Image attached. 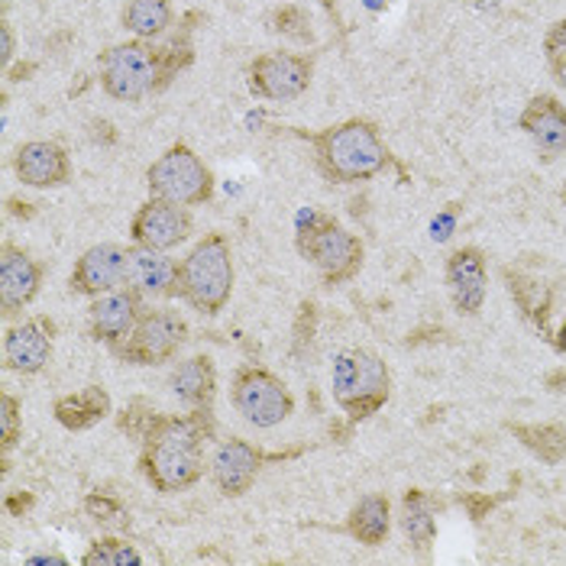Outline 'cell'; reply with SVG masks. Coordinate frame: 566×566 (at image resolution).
<instances>
[{
  "label": "cell",
  "instance_id": "obj_22",
  "mask_svg": "<svg viewBox=\"0 0 566 566\" xmlns=\"http://www.w3.org/2000/svg\"><path fill=\"white\" fill-rule=\"evenodd\" d=\"M505 285H509V295H512L515 307L522 311L524 321H527L541 337H551V340H554V334H551L554 289H551L544 279H537V275H531V272H524V269H515V265L505 269Z\"/></svg>",
  "mask_w": 566,
  "mask_h": 566
},
{
  "label": "cell",
  "instance_id": "obj_17",
  "mask_svg": "<svg viewBox=\"0 0 566 566\" xmlns=\"http://www.w3.org/2000/svg\"><path fill=\"white\" fill-rule=\"evenodd\" d=\"M447 292L457 314L476 317L489 295V260L480 247H457L443 265Z\"/></svg>",
  "mask_w": 566,
  "mask_h": 566
},
{
  "label": "cell",
  "instance_id": "obj_3",
  "mask_svg": "<svg viewBox=\"0 0 566 566\" xmlns=\"http://www.w3.org/2000/svg\"><path fill=\"white\" fill-rule=\"evenodd\" d=\"M307 139L314 169L331 185H359L373 181L392 166V153L382 139V130L369 117H347L321 130H298Z\"/></svg>",
  "mask_w": 566,
  "mask_h": 566
},
{
  "label": "cell",
  "instance_id": "obj_7",
  "mask_svg": "<svg viewBox=\"0 0 566 566\" xmlns=\"http://www.w3.org/2000/svg\"><path fill=\"white\" fill-rule=\"evenodd\" d=\"M146 191L149 198H166L185 208H205L214 201L218 178L188 143H172L159 159L146 166Z\"/></svg>",
  "mask_w": 566,
  "mask_h": 566
},
{
  "label": "cell",
  "instance_id": "obj_26",
  "mask_svg": "<svg viewBox=\"0 0 566 566\" xmlns=\"http://www.w3.org/2000/svg\"><path fill=\"white\" fill-rule=\"evenodd\" d=\"M120 23L136 40H166L175 27L172 0H127Z\"/></svg>",
  "mask_w": 566,
  "mask_h": 566
},
{
  "label": "cell",
  "instance_id": "obj_6",
  "mask_svg": "<svg viewBox=\"0 0 566 566\" xmlns=\"http://www.w3.org/2000/svg\"><path fill=\"white\" fill-rule=\"evenodd\" d=\"M331 392L349 424L369 421L392 398V369L369 347L340 349L331 369Z\"/></svg>",
  "mask_w": 566,
  "mask_h": 566
},
{
  "label": "cell",
  "instance_id": "obj_29",
  "mask_svg": "<svg viewBox=\"0 0 566 566\" xmlns=\"http://www.w3.org/2000/svg\"><path fill=\"white\" fill-rule=\"evenodd\" d=\"M269 30L289 43L307 45L314 43V23H311V13H307L302 3H279L272 13H269Z\"/></svg>",
  "mask_w": 566,
  "mask_h": 566
},
{
  "label": "cell",
  "instance_id": "obj_13",
  "mask_svg": "<svg viewBox=\"0 0 566 566\" xmlns=\"http://www.w3.org/2000/svg\"><path fill=\"white\" fill-rule=\"evenodd\" d=\"M45 262L36 260L30 250L17 247L13 240L0 243V314L7 321L20 317L43 292Z\"/></svg>",
  "mask_w": 566,
  "mask_h": 566
},
{
  "label": "cell",
  "instance_id": "obj_20",
  "mask_svg": "<svg viewBox=\"0 0 566 566\" xmlns=\"http://www.w3.org/2000/svg\"><path fill=\"white\" fill-rule=\"evenodd\" d=\"M178 265L181 260H172L169 253L130 243L127 285H133L143 298H163V302L178 298Z\"/></svg>",
  "mask_w": 566,
  "mask_h": 566
},
{
  "label": "cell",
  "instance_id": "obj_18",
  "mask_svg": "<svg viewBox=\"0 0 566 566\" xmlns=\"http://www.w3.org/2000/svg\"><path fill=\"white\" fill-rule=\"evenodd\" d=\"M518 130L534 143L544 163L566 156V104L557 94H534L518 114Z\"/></svg>",
  "mask_w": 566,
  "mask_h": 566
},
{
  "label": "cell",
  "instance_id": "obj_23",
  "mask_svg": "<svg viewBox=\"0 0 566 566\" xmlns=\"http://www.w3.org/2000/svg\"><path fill=\"white\" fill-rule=\"evenodd\" d=\"M111 415H114V401H111V392L104 386H85L78 392L59 395L52 401V418L65 431H72V434H82V431L97 428Z\"/></svg>",
  "mask_w": 566,
  "mask_h": 566
},
{
  "label": "cell",
  "instance_id": "obj_14",
  "mask_svg": "<svg viewBox=\"0 0 566 566\" xmlns=\"http://www.w3.org/2000/svg\"><path fill=\"white\" fill-rule=\"evenodd\" d=\"M127 272H130V247H120V243L87 247L69 272V292L78 298L107 295L127 285Z\"/></svg>",
  "mask_w": 566,
  "mask_h": 566
},
{
  "label": "cell",
  "instance_id": "obj_28",
  "mask_svg": "<svg viewBox=\"0 0 566 566\" xmlns=\"http://www.w3.org/2000/svg\"><path fill=\"white\" fill-rule=\"evenodd\" d=\"M82 566H143V554L136 551V544H130L127 537L107 534V537H94L87 544V551L82 554Z\"/></svg>",
  "mask_w": 566,
  "mask_h": 566
},
{
  "label": "cell",
  "instance_id": "obj_9",
  "mask_svg": "<svg viewBox=\"0 0 566 566\" xmlns=\"http://www.w3.org/2000/svg\"><path fill=\"white\" fill-rule=\"evenodd\" d=\"M191 340L188 321L175 307H143L133 334L111 356L124 366H166Z\"/></svg>",
  "mask_w": 566,
  "mask_h": 566
},
{
  "label": "cell",
  "instance_id": "obj_16",
  "mask_svg": "<svg viewBox=\"0 0 566 566\" xmlns=\"http://www.w3.org/2000/svg\"><path fill=\"white\" fill-rule=\"evenodd\" d=\"M55 353V321L27 317L3 331V366L17 376H40Z\"/></svg>",
  "mask_w": 566,
  "mask_h": 566
},
{
  "label": "cell",
  "instance_id": "obj_8",
  "mask_svg": "<svg viewBox=\"0 0 566 566\" xmlns=\"http://www.w3.org/2000/svg\"><path fill=\"white\" fill-rule=\"evenodd\" d=\"M230 405L253 428H279L295 415V395L289 382L260 363H240L230 379Z\"/></svg>",
  "mask_w": 566,
  "mask_h": 566
},
{
  "label": "cell",
  "instance_id": "obj_2",
  "mask_svg": "<svg viewBox=\"0 0 566 566\" xmlns=\"http://www.w3.org/2000/svg\"><path fill=\"white\" fill-rule=\"evenodd\" d=\"M191 17L178 27V33L166 40H127V43L107 45L97 55V82L111 101L139 104L146 97H156L175 85L181 72L195 65V43L188 27Z\"/></svg>",
  "mask_w": 566,
  "mask_h": 566
},
{
  "label": "cell",
  "instance_id": "obj_30",
  "mask_svg": "<svg viewBox=\"0 0 566 566\" xmlns=\"http://www.w3.org/2000/svg\"><path fill=\"white\" fill-rule=\"evenodd\" d=\"M23 440V398L13 392L0 395V453L7 457Z\"/></svg>",
  "mask_w": 566,
  "mask_h": 566
},
{
  "label": "cell",
  "instance_id": "obj_38",
  "mask_svg": "<svg viewBox=\"0 0 566 566\" xmlns=\"http://www.w3.org/2000/svg\"><path fill=\"white\" fill-rule=\"evenodd\" d=\"M544 386L551 389V392H564L566 389V366H560V369H554L547 379H544Z\"/></svg>",
  "mask_w": 566,
  "mask_h": 566
},
{
  "label": "cell",
  "instance_id": "obj_34",
  "mask_svg": "<svg viewBox=\"0 0 566 566\" xmlns=\"http://www.w3.org/2000/svg\"><path fill=\"white\" fill-rule=\"evenodd\" d=\"M314 334H317V305L314 302H302L298 307V317H295V356H305L311 344H314Z\"/></svg>",
  "mask_w": 566,
  "mask_h": 566
},
{
  "label": "cell",
  "instance_id": "obj_31",
  "mask_svg": "<svg viewBox=\"0 0 566 566\" xmlns=\"http://www.w3.org/2000/svg\"><path fill=\"white\" fill-rule=\"evenodd\" d=\"M544 59H547L551 78L566 94V17L564 20H554L547 27V33H544Z\"/></svg>",
  "mask_w": 566,
  "mask_h": 566
},
{
  "label": "cell",
  "instance_id": "obj_11",
  "mask_svg": "<svg viewBox=\"0 0 566 566\" xmlns=\"http://www.w3.org/2000/svg\"><path fill=\"white\" fill-rule=\"evenodd\" d=\"M195 233V214L185 205H175L166 198H146L130 218V243L172 253L181 243H188Z\"/></svg>",
  "mask_w": 566,
  "mask_h": 566
},
{
  "label": "cell",
  "instance_id": "obj_15",
  "mask_svg": "<svg viewBox=\"0 0 566 566\" xmlns=\"http://www.w3.org/2000/svg\"><path fill=\"white\" fill-rule=\"evenodd\" d=\"M146 307V298L133 289V285H120L107 295L91 298L87 305V337L94 344L107 349H117L133 334L139 314Z\"/></svg>",
  "mask_w": 566,
  "mask_h": 566
},
{
  "label": "cell",
  "instance_id": "obj_40",
  "mask_svg": "<svg viewBox=\"0 0 566 566\" xmlns=\"http://www.w3.org/2000/svg\"><path fill=\"white\" fill-rule=\"evenodd\" d=\"M554 349H557L560 356H566V321L560 324V331L554 334Z\"/></svg>",
  "mask_w": 566,
  "mask_h": 566
},
{
  "label": "cell",
  "instance_id": "obj_35",
  "mask_svg": "<svg viewBox=\"0 0 566 566\" xmlns=\"http://www.w3.org/2000/svg\"><path fill=\"white\" fill-rule=\"evenodd\" d=\"M505 495H489V492H460V505L467 509V515H470V522H485L489 518V512L502 502Z\"/></svg>",
  "mask_w": 566,
  "mask_h": 566
},
{
  "label": "cell",
  "instance_id": "obj_19",
  "mask_svg": "<svg viewBox=\"0 0 566 566\" xmlns=\"http://www.w3.org/2000/svg\"><path fill=\"white\" fill-rule=\"evenodd\" d=\"M13 172L27 188H65L72 181V156L55 139H30L13 153Z\"/></svg>",
  "mask_w": 566,
  "mask_h": 566
},
{
  "label": "cell",
  "instance_id": "obj_33",
  "mask_svg": "<svg viewBox=\"0 0 566 566\" xmlns=\"http://www.w3.org/2000/svg\"><path fill=\"white\" fill-rule=\"evenodd\" d=\"M153 415H156V408H153L146 398H130V401H127V408L117 415V431H120V434H127L130 440H139V437L146 434V428H149Z\"/></svg>",
  "mask_w": 566,
  "mask_h": 566
},
{
  "label": "cell",
  "instance_id": "obj_32",
  "mask_svg": "<svg viewBox=\"0 0 566 566\" xmlns=\"http://www.w3.org/2000/svg\"><path fill=\"white\" fill-rule=\"evenodd\" d=\"M82 509H85L87 518L97 524L127 522V509H124V502H120L117 495H111V492H87L85 502H82Z\"/></svg>",
  "mask_w": 566,
  "mask_h": 566
},
{
  "label": "cell",
  "instance_id": "obj_1",
  "mask_svg": "<svg viewBox=\"0 0 566 566\" xmlns=\"http://www.w3.org/2000/svg\"><path fill=\"white\" fill-rule=\"evenodd\" d=\"M218 437L214 408H188L185 415L156 411L139 437V476L159 495H178L205 480V447Z\"/></svg>",
  "mask_w": 566,
  "mask_h": 566
},
{
  "label": "cell",
  "instance_id": "obj_24",
  "mask_svg": "<svg viewBox=\"0 0 566 566\" xmlns=\"http://www.w3.org/2000/svg\"><path fill=\"white\" fill-rule=\"evenodd\" d=\"M172 395L188 408H214L218 398V366L208 353L181 359L169 376Z\"/></svg>",
  "mask_w": 566,
  "mask_h": 566
},
{
  "label": "cell",
  "instance_id": "obj_10",
  "mask_svg": "<svg viewBox=\"0 0 566 566\" xmlns=\"http://www.w3.org/2000/svg\"><path fill=\"white\" fill-rule=\"evenodd\" d=\"M314 82V55L305 52H262L247 65V91L256 101L289 104L307 94Z\"/></svg>",
  "mask_w": 566,
  "mask_h": 566
},
{
  "label": "cell",
  "instance_id": "obj_21",
  "mask_svg": "<svg viewBox=\"0 0 566 566\" xmlns=\"http://www.w3.org/2000/svg\"><path fill=\"white\" fill-rule=\"evenodd\" d=\"M437 512H440V502L437 495H431L428 489H408L401 495V505H398V527L405 534V541L411 544V551L428 560L431 557V547L437 541Z\"/></svg>",
  "mask_w": 566,
  "mask_h": 566
},
{
  "label": "cell",
  "instance_id": "obj_25",
  "mask_svg": "<svg viewBox=\"0 0 566 566\" xmlns=\"http://www.w3.org/2000/svg\"><path fill=\"white\" fill-rule=\"evenodd\" d=\"M344 531L363 547H382L392 534V499L386 492H369L353 502Z\"/></svg>",
  "mask_w": 566,
  "mask_h": 566
},
{
  "label": "cell",
  "instance_id": "obj_36",
  "mask_svg": "<svg viewBox=\"0 0 566 566\" xmlns=\"http://www.w3.org/2000/svg\"><path fill=\"white\" fill-rule=\"evenodd\" d=\"M33 505H36V495L33 492H23V489L20 492H10L7 502H3V509H7L10 518H23Z\"/></svg>",
  "mask_w": 566,
  "mask_h": 566
},
{
  "label": "cell",
  "instance_id": "obj_4",
  "mask_svg": "<svg viewBox=\"0 0 566 566\" xmlns=\"http://www.w3.org/2000/svg\"><path fill=\"white\" fill-rule=\"evenodd\" d=\"M295 250L305 262L317 269L324 289H340L353 282L366 262V247L356 233L334 214L307 208L295 223Z\"/></svg>",
  "mask_w": 566,
  "mask_h": 566
},
{
  "label": "cell",
  "instance_id": "obj_12",
  "mask_svg": "<svg viewBox=\"0 0 566 566\" xmlns=\"http://www.w3.org/2000/svg\"><path fill=\"white\" fill-rule=\"evenodd\" d=\"M272 460H285V453H262L256 443L243 437H227L214 447L208 473L223 499H243L260 480L262 467Z\"/></svg>",
  "mask_w": 566,
  "mask_h": 566
},
{
  "label": "cell",
  "instance_id": "obj_39",
  "mask_svg": "<svg viewBox=\"0 0 566 566\" xmlns=\"http://www.w3.org/2000/svg\"><path fill=\"white\" fill-rule=\"evenodd\" d=\"M30 566H49V564H55V566H69V560L62 557V554H40V557H30L27 560Z\"/></svg>",
  "mask_w": 566,
  "mask_h": 566
},
{
  "label": "cell",
  "instance_id": "obj_5",
  "mask_svg": "<svg viewBox=\"0 0 566 566\" xmlns=\"http://www.w3.org/2000/svg\"><path fill=\"white\" fill-rule=\"evenodd\" d=\"M237 269L227 233H205L178 265V298L201 317H218L233 298Z\"/></svg>",
  "mask_w": 566,
  "mask_h": 566
},
{
  "label": "cell",
  "instance_id": "obj_41",
  "mask_svg": "<svg viewBox=\"0 0 566 566\" xmlns=\"http://www.w3.org/2000/svg\"><path fill=\"white\" fill-rule=\"evenodd\" d=\"M317 3H321V7H324V10H327L331 17L337 13V0H317Z\"/></svg>",
  "mask_w": 566,
  "mask_h": 566
},
{
  "label": "cell",
  "instance_id": "obj_27",
  "mask_svg": "<svg viewBox=\"0 0 566 566\" xmlns=\"http://www.w3.org/2000/svg\"><path fill=\"white\" fill-rule=\"evenodd\" d=\"M505 431L547 467H557L566 460V424L560 421H541V424L509 421Z\"/></svg>",
  "mask_w": 566,
  "mask_h": 566
},
{
  "label": "cell",
  "instance_id": "obj_37",
  "mask_svg": "<svg viewBox=\"0 0 566 566\" xmlns=\"http://www.w3.org/2000/svg\"><path fill=\"white\" fill-rule=\"evenodd\" d=\"M0 40H3V52H0V59H3V65H10L13 62V55H17V36H13V27L3 20L0 23Z\"/></svg>",
  "mask_w": 566,
  "mask_h": 566
}]
</instances>
